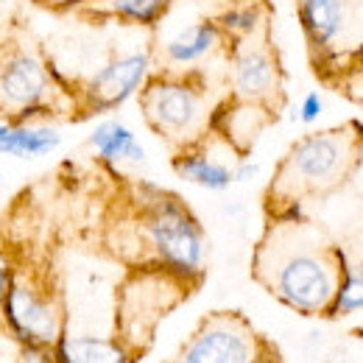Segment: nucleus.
Returning a JSON list of instances; mask_svg holds the SVG:
<instances>
[{"instance_id": "412c9836", "label": "nucleus", "mask_w": 363, "mask_h": 363, "mask_svg": "<svg viewBox=\"0 0 363 363\" xmlns=\"http://www.w3.org/2000/svg\"><path fill=\"white\" fill-rule=\"evenodd\" d=\"M257 177V165L255 162H238L235 165V182H249Z\"/></svg>"}, {"instance_id": "a211bd4d", "label": "nucleus", "mask_w": 363, "mask_h": 363, "mask_svg": "<svg viewBox=\"0 0 363 363\" xmlns=\"http://www.w3.org/2000/svg\"><path fill=\"white\" fill-rule=\"evenodd\" d=\"M263 14L266 11H263L260 3H240V6H229L227 11H221L216 17V23L227 37H232L238 43V40H249L260 31Z\"/></svg>"}, {"instance_id": "0eeeda50", "label": "nucleus", "mask_w": 363, "mask_h": 363, "mask_svg": "<svg viewBox=\"0 0 363 363\" xmlns=\"http://www.w3.org/2000/svg\"><path fill=\"white\" fill-rule=\"evenodd\" d=\"M53 73L37 53L11 50L0 56V112L17 123L50 115Z\"/></svg>"}, {"instance_id": "f257e3e1", "label": "nucleus", "mask_w": 363, "mask_h": 363, "mask_svg": "<svg viewBox=\"0 0 363 363\" xmlns=\"http://www.w3.org/2000/svg\"><path fill=\"white\" fill-rule=\"evenodd\" d=\"M344 277V249L305 218L302 207L272 213L255 249V279L302 316H330Z\"/></svg>"}, {"instance_id": "6ab92c4d", "label": "nucleus", "mask_w": 363, "mask_h": 363, "mask_svg": "<svg viewBox=\"0 0 363 363\" xmlns=\"http://www.w3.org/2000/svg\"><path fill=\"white\" fill-rule=\"evenodd\" d=\"M335 82H338V87L344 90V95H347L350 101H355V104L363 106V50L358 56H352V59L335 73Z\"/></svg>"}, {"instance_id": "f3484780", "label": "nucleus", "mask_w": 363, "mask_h": 363, "mask_svg": "<svg viewBox=\"0 0 363 363\" xmlns=\"http://www.w3.org/2000/svg\"><path fill=\"white\" fill-rule=\"evenodd\" d=\"M90 11L104 17H121L137 26H154L165 17L171 0H87Z\"/></svg>"}, {"instance_id": "6e6552de", "label": "nucleus", "mask_w": 363, "mask_h": 363, "mask_svg": "<svg viewBox=\"0 0 363 363\" xmlns=\"http://www.w3.org/2000/svg\"><path fill=\"white\" fill-rule=\"evenodd\" d=\"M257 341L243 318L216 313L204 318L174 363H255Z\"/></svg>"}, {"instance_id": "f03ea898", "label": "nucleus", "mask_w": 363, "mask_h": 363, "mask_svg": "<svg viewBox=\"0 0 363 363\" xmlns=\"http://www.w3.org/2000/svg\"><path fill=\"white\" fill-rule=\"evenodd\" d=\"M363 143L355 123L299 137L269 184V213L302 207L308 199L327 196L352 177L361 162Z\"/></svg>"}, {"instance_id": "dca6fc26", "label": "nucleus", "mask_w": 363, "mask_h": 363, "mask_svg": "<svg viewBox=\"0 0 363 363\" xmlns=\"http://www.w3.org/2000/svg\"><path fill=\"white\" fill-rule=\"evenodd\" d=\"M355 313H363V243L350 252L344 249V277L327 318H347Z\"/></svg>"}, {"instance_id": "aec40b11", "label": "nucleus", "mask_w": 363, "mask_h": 363, "mask_svg": "<svg viewBox=\"0 0 363 363\" xmlns=\"http://www.w3.org/2000/svg\"><path fill=\"white\" fill-rule=\"evenodd\" d=\"M321 115H324V98H321V92H316V90L308 92V95L302 98L299 109H296V121L305 123V126H311V123H316Z\"/></svg>"}, {"instance_id": "393cba45", "label": "nucleus", "mask_w": 363, "mask_h": 363, "mask_svg": "<svg viewBox=\"0 0 363 363\" xmlns=\"http://www.w3.org/2000/svg\"><path fill=\"white\" fill-rule=\"evenodd\" d=\"M70 3H84V0H62V6H70Z\"/></svg>"}, {"instance_id": "a878e982", "label": "nucleus", "mask_w": 363, "mask_h": 363, "mask_svg": "<svg viewBox=\"0 0 363 363\" xmlns=\"http://www.w3.org/2000/svg\"><path fill=\"white\" fill-rule=\"evenodd\" d=\"M126 363H137V361H126Z\"/></svg>"}, {"instance_id": "2eb2a0df", "label": "nucleus", "mask_w": 363, "mask_h": 363, "mask_svg": "<svg viewBox=\"0 0 363 363\" xmlns=\"http://www.w3.org/2000/svg\"><path fill=\"white\" fill-rule=\"evenodd\" d=\"M59 145H62V135L53 126L11 123L6 137L0 140V154L17 157V160H37V157H48Z\"/></svg>"}, {"instance_id": "423d86ee", "label": "nucleus", "mask_w": 363, "mask_h": 363, "mask_svg": "<svg viewBox=\"0 0 363 363\" xmlns=\"http://www.w3.org/2000/svg\"><path fill=\"white\" fill-rule=\"evenodd\" d=\"M0 313L9 335L23 350H56L65 335L62 308L40 285L14 279Z\"/></svg>"}, {"instance_id": "f8f14e48", "label": "nucleus", "mask_w": 363, "mask_h": 363, "mask_svg": "<svg viewBox=\"0 0 363 363\" xmlns=\"http://www.w3.org/2000/svg\"><path fill=\"white\" fill-rule=\"evenodd\" d=\"M174 171L177 177L196 187L213 190V193H224L235 184V168H229L224 162L213 160L210 154H204L201 148H182L174 157Z\"/></svg>"}, {"instance_id": "ddd939ff", "label": "nucleus", "mask_w": 363, "mask_h": 363, "mask_svg": "<svg viewBox=\"0 0 363 363\" xmlns=\"http://www.w3.org/2000/svg\"><path fill=\"white\" fill-rule=\"evenodd\" d=\"M56 363H126L129 347L104 335H62L56 344Z\"/></svg>"}, {"instance_id": "9b49d317", "label": "nucleus", "mask_w": 363, "mask_h": 363, "mask_svg": "<svg viewBox=\"0 0 363 363\" xmlns=\"http://www.w3.org/2000/svg\"><path fill=\"white\" fill-rule=\"evenodd\" d=\"M90 148L109 165H140L145 162V148L137 135L121 121H101L90 132Z\"/></svg>"}, {"instance_id": "4468645a", "label": "nucleus", "mask_w": 363, "mask_h": 363, "mask_svg": "<svg viewBox=\"0 0 363 363\" xmlns=\"http://www.w3.org/2000/svg\"><path fill=\"white\" fill-rule=\"evenodd\" d=\"M224 31L218 28L216 20H201L190 28L179 31L168 45H165V59L177 67H187V65H196L199 59H204L210 50H216L221 43Z\"/></svg>"}, {"instance_id": "39448f33", "label": "nucleus", "mask_w": 363, "mask_h": 363, "mask_svg": "<svg viewBox=\"0 0 363 363\" xmlns=\"http://www.w3.org/2000/svg\"><path fill=\"white\" fill-rule=\"evenodd\" d=\"M299 23L324 76L363 50V0H299Z\"/></svg>"}, {"instance_id": "7ed1b4c3", "label": "nucleus", "mask_w": 363, "mask_h": 363, "mask_svg": "<svg viewBox=\"0 0 363 363\" xmlns=\"http://www.w3.org/2000/svg\"><path fill=\"white\" fill-rule=\"evenodd\" d=\"M140 229L162 272L193 282L204 272V229L177 193L143 184Z\"/></svg>"}, {"instance_id": "5701e85b", "label": "nucleus", "mask_w": 363, "mask_h": 363, "mask_svg": "<svg viewBox=\"0 0 363 363\" xmlns=\"http://www.w3.org/2000/svg\"><path fill=\"white\" fill-rule=\"evenodd\" d=\"M355 123V132H358V137H361V143H363V121H352Z\"/></svg>"}, {"instance_id": "1a4fd4ad", "label": "nucleus", "mask_w": 363, "mask_h": 363, "mask_svg": "<svg viewBox=\"0 0 363 363\" xmlns=\"http://www.w3.org/2000/svg\"><path fill=\"white\" fill-rule=\"evenodd\" d=\"M148 79H151L148 50H132V53L109 59L84 82L82 101L87 106V115H104V112L123 106L132 95H137L148 84Z\"/></svg>"}, {"instance_id": "b1692460", "label": "nucleus", "mask_w": 363, "mask_h": 363, "mask_svg": "<svg viewBox=\"0 0 363 363\" xmlns=\"http://www.w3.org/2000/svg\"><path fill=\"white\" fill-rule=\"evenodd\" d=\"M9 126H11V123H6V121H0V140L6 137V132H9Z\"/></svg>"}, {"instance_id": "4be33fe9", "label": "nucleus", "mask_w": 363, "mask_h": 363, "mask_svg": "<svg viewBox=\"0 0 363 363\" xmlns=\"http://www.w3.org/2000/svg\"><path fill=\"white\" fill-rule=\"evenodd\" d=\"M11 282H14L11 272H9L6 266H0V308H3V302H6V296H9V288H11Z\"/></svg>"}, {"instance_id": "20e7f679", "label": "nucleus", "mask_w": 363, "mask_h": 363, "mask_svg": "<svg viewBox=\"0 0 363 363\" xmlns=\"http://www.w3.org/2000/svg\"><path fill=\"white\" fill-rule=\"evenodd\" d=\"M140 109L154 135L179 145V151L190 148L213 123L204 87L193 76H151L140 90Z\"/></svg>"}, {"instance_id": "9d476101", "label": "nucleus", "mask_w": 363, "mask_h": 363, "mask_svg": "<svg viewBox=\"0 0 363 363\" xmlns=\"http://www.w3.org/2000/svg\"><path fill=\"white\" fill-rule=\"evenodd\" d=\"M232 90L246 104H269L279 92V65L272 45L257 34L232 48Z\"/></svg>"}]
</instances>
